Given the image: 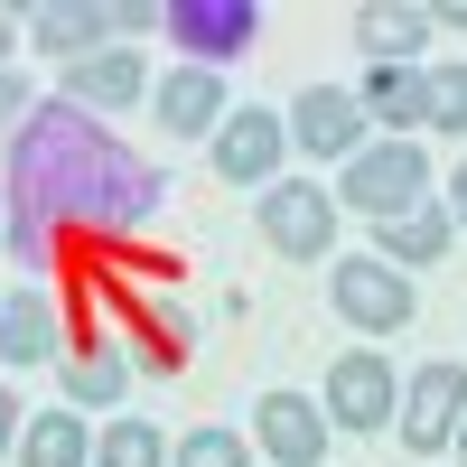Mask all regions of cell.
<instances>
[{"mask_svg":"<svg viewBox=\"0 0 467 467\" xmlns=\"http://www.w3.org/2000/svg\"><path fill=\"white\" fill-rule=\"evenodd\" d=\"M356 103H365V122H383V140H411L431 122V66H374Z\"/></svg>","mask_w":467,"mask_h":467,"instance_id":"obj_13","label":"cell"},{"mask_svg":"<svg viewBox=\"0 0 467 467\" xmlns=\"http://www.w3.org/2000/svg\"><path fill=\"white\" fill-rule=\"evenodd\" d=\"M169 467H253V449L224 431V420H206V431H187L178 449H169Z\"/></svg>","mask_w":467,"mask_h":467,"instance_id":"obj_21","label":"cell"},{"mask_svg":"<svg viewBox=\"0 0 467 467\" xmlns=\"http://www.w3.org/2000/svg\"><path fill=\"white\" fill-rule=\"evenodd\" d=\"M37 122V94H28V75L19 66H0V150H10V131Z\"/></svg>","mask_w":467,"mask_h":467,"instance_id":"obj_23","label":"cell"},{"mask_svg":"<svg viewBox=\"0 0 467 467\" xmlns=\"http://www.w3.org/2000/svg\"><path fill=\"white\" fill-rule=\"evenodd\" d=\"M0 253H10V206H0Z\"/></svg>","mask_w":467,"mask_h":467,"instance_id":"obj_29","label":"cell"},{"mask_svg":"<svg viewBox=\"0 0 467 467\" xmlns=\"http://www.w3.org/2000/svg\"><path fill=\"white\" fill-rule=\"evenodd\" d=\"M458 420H467V374H458V365H420V374H402L393 431H402L411 458H440V449L458 440Z\"/></svg>","mask_w":467,"mask_h":467,"instance_id":"obj_6","label":"cell"},{"mask_svg":"<svg viewBox=\"0 0 467 467\" xmlns=\"http://www.w3.org/2000/svg\"><path fill=\"white\" fill-rule=\"evenodd\" d=\"M262 244L290 253V262L337 253V197H327L318 178H271L262 187Z\"/></svg>","mask_w":467,"mask_h":467,"instance_id":"obj_5","label":"cell"},{"mask_svg":"<svg viewBox=\"0 0 467 467\" xmlns=\"http://www.w3.org/2000/svg\"><path fill=\"white\" fill-rule=\"evenodd\" d=\"M431 122L467 140V66H431Z\"/></svg>","mask_w":467,"mask_h":467,"instance_id":"obj_22","label":"cell"},{"mask_svg":"<svg viewBox=\"0 0 467 467\" xmlns=\"http://www.w3.org/2000/svg\"><path fill=\"white\" fill-rule=\"evenodd\" d=\"M10 47H19V19H10V10H0V66H10Z\"/></svg>","mask_w":467,"mask_h":467,"instance_id":"obj_28","label":"cell"},{"mask_svg":"<svg viewBox=\"0 0 467 467\" xmlns=\"http://www.w3.org/2000/svg\"><path fill=\"white\" fill-rule=\"evenodd\" d=\"M458 244V224L440 215V206H411V215H393V224H374V253L393 262V271H420V262H440Z\"/></svg>","mask_w":467,"mask_h":467,"instance_id":"obj_17","label":"cell"},{"mask_svg":"<svg viewBox=\"0 0 467 467\" xmlns=\"http://www.w3.org/2000/svg\"><path fill=\"white\" fill-rule=\"evenodd\" d=\"M327 290H337V318L346 327H365V337H402L411 327V271H393L383 253H346L337 271H327Z\"/></svg>","mask_w":467,"mask_h":467,"instance_id":"obj_3","label":"cell"},{"mask_svg":"<svg viewBox=\"0 0 467 467\" xmlns=\"http://www.w3.org/2000/svg\"><path fill=\"white\" fill-rule=\"evenodd\" d=\"M327 197H337L346 215H365V224H393V215H411V206H431V160H420L411 140H365Z\"/></svg>","mask_w":467,"mask_h":467,"instance_id":"obj_2","label":"cell"},{"mask_svg":"<svg viewBox=\"0 0 467 467\" xmlns=\"http://www.w3.org/2000/svg\"><path fill=\"white\" fill-rule=\"evenodd\" d=\"M103 19H112V37H140V28H169V0H122Z\"/></svg>","mask_w":467,"mask_h":467,"instance_id":"obj_24","label":"cell"},{"mask_svg":"<svg viewBox=\"0 0 467 467\" xmlns=\"http://www.w3.org/2000/svg\"><path fill=\"white\" fill-rule=\"evenodd\" d=\"M431 28H467V0H431Z\"/></svg>","mask_w":467,"mask_h":467,"instance_id":"obj_27","label":"cell"},{"mask_svg":"<svg viewBox=\"0 0 467 467\" xmlns=\"http://www.w3.org/2000/svg\"><path fill=\"white\" fill-rule=\"evenodd\" d=\"M169 449L178 440H160V420H140V411H122V420L94 431V467H169Z\"/></svg>","mask_w":467,"mask_h":467,"instance_id":"obj_19","label":"cell"},{"mask_svg":"<svg viewBox=\"0 0 467 467\" xmlns=\"http://www.w3.org/2000/svg\"><path fill=\"white\" fill-rule=\"evenodd\" d=\"M66 402H122V356H112V346H75L66 356Z\"/></svg>","mask_w":467,"mask_h":467,"instance_id":"obj_20","label":"cell"},{"mask_svg":"<svg viewBox=\"0 0 467 467\" xmlns=\"http://www.w3.org/2000/svg\"><path fill=\"white\" fill-rule=\"evenodd\" d=\"M19 431H28V420L10 411V383H0V458H10V440H19Z\"/></svg>","mask_w":467,"mask_h":467,"instance_id":"obj_26","label":"cell"},{"mask_svg":"<svg viewBox=\"0 0 467 467\" xmlns=\"http://www.w3.org/2000/svg\"><path fill=\"white\" fill-rule=\"evenodd\" d=\"M318 411H327V431H383V420L402 411V374L383 365V346H346V356L327 365Z\"/></svg>","mask_w":467,"mask_h":467,"instance_id":"obj_4","label":"cell"},{"mask_svg":"<svg viewBox=\"0 0 467 467\" xmlns=\"http://www.w3.org/2000/svg\"><path fill=\"white\" fill-rule=\"evenodd\" d=\"M253 440H262L271 467H318L327 458V411L308 393H262L253 402Z\"/></svg>","mask_w":467,"mask_h":467,"instance_id":"obj_10","label":"cell"},{"mask_svg":"<svg viewBox=\"0 0 467 467\" xmlns=\"http://www.w3.org/2000/svg\"><path fill=\"white\" fill-rule=\"evenodd\" d=\"M150 206H160V169L131 160L122 140H103V122L75 103H47L10 150V253L19 262H47L57 224L122 234Z\"/></svg>","mask_w":467,"mask_h":467,"instance_id":"obj_1","label":"cell"},{"mask_svg":"<svg viewBox=\"0 0 467 467\" xmlns=\"http://www.w3.org/2000/svg\"><path fill=\"white\" fill-rule=\"evenodd\" d=\"M458 467H467V420H458Z\"/></svg>","mask_w":467,"mask_h":467,"instance_id":"obj_30","label":"cell"},{"mask_svg":"<svg viewBox=\"0 0 467 467\" xmlns=\"http://www.w3.org/2000/svg\"><path fill=\"white\" fill-rule=\"evenodd\" d=\"M356 47L374 66H411L420 47H431V10H411V0H365L356 10Z\"/></svg>","mask_w":467,"mask_h":467,"instance_id":"obj_15","label":"cell"},{"mask_svg":"<svg viewBox=\"0 0 467 467\" xmlns=\"http://www.w3.org/2000/svg\"><path fill=\"white\" fill-rule=\"evenodd\" d=\"M215 178H234V187H271L281 178V150H290V131H281V112H262V103H234L224 122H215Z\"/></svg>","mask_w":467,"mask_h":467,"instance_id":"obj_7","label":"cell"},{"mask_svg":"<svg viewBox=\"0 0 467 467\" xmlns=\"http://www.w3.org/2000/svg\"><path fill=\"white\" fill-rule=\"evenodd\" d=\"M253 28H262L253 0H169V37L187 47V66H224V57H244Z\"/></svg>","mask_w":467,"mask_h":467,"instance_id":"obj_9","label":"cell"},{"mask_svg":"<svg viewBox=\"0 0 467 467\" xmlns=\"http://www.w3.org/2000/svg\"><path fill=\"white\" fill-rule=\"evenodd\" d=\"M66 103L75 112H131V103H150V66L131 47H103L85 66H66Z\"/></svg>","mask_w":467,"mask_h":467,"instance_id":"obj_12","label":"cell"},{"mask_svg":"<svg viewBox=\"0 0 467 467\" xmlns=\"http://www.w3.org/2000/svg\"><path fill=\"white\" fill-rule=\"evenodd\" d=\"M160 131L169 140H215V122H224V85H215V66H178V75H160Z\"/></svg>","mask_w":467,"mask_h":467,"instance_id":"obj_11","label":"cell"},{"mask_svg":"<svg viewBox=\"0 0 467 467\" xmlns=\"http://www.w3.org/2000/svg\"><path fill=\"white\" fill-rule=\"evenodd\" d=\"M85 458H94L85 411H37L28 431H19V467H85Z\"/></svg>","mask_w":467,"mask_h":467,"instance_id":"obj_18","label":"cell"},{"mask_svg":"<svg viewBox=\"0 0 467 467\" xmlns=\"http://www.w3.org/2000/svg\"><path fill=\"white\" fill-rule=\"evenodd\" d=\"M440 215H449V224L467 234V160H458V178H449V197H440Z\"/></svg>","mask_w":467,"mask_h":467,"instance_id":"obj_25","label":"cell"},{"mask_svg":"<svg viewBox=\"0 0 467 467\" xmlns=\"http://www.w3.org/2000/svg\"><path fill=\"white\" fill-rule=\"evenodd\" d=\"M47 356H57V308L37 299V290L0 299V365H10V374H28V365H47Z\"/></svg>","mask_w":467,"mask_h":467,"instance_id":"obj_16","label":"cell"},{"mask_svg":"<svg viewBox=\"0 0 467 467\" xmlns=\"http://www.w3.org/2000/svg\"><path fill=\"white\" fill-rule=\"evenodd\" d=\"M28 47H47L57 66H85V57L112 47V19L94 10V0H47V10L28 19Z\"/></svg>","mask_w":467,"mask_h":467,"instance_id":"obj_14","label":"cell"},{"mask_svg":"<svg viewBox=\"0 0 467 467\" xmlns=\"http://www.w3.org/2000/svg\"><path fill=\"white\" fill-rule=\"evenodd\" d=\"M290 150H308V160H356V150H365V103L356 94H346V85H308L299 103H290Z\"/></svg>","mask_w":467,"mask_h":467,"instance_id":"obj_8","label":"cell"}]
</instances>
